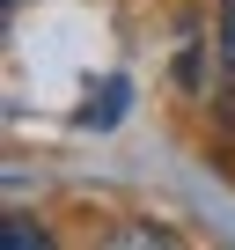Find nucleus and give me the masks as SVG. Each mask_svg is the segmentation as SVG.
<instances>
[{
	"label": "nucleus",
	"mask_w": 235,
	"mask_h": 250,
	"mask_svg": "<svg viewBox=\"0 0 235 250\" xmlns=\"http://www.w3.org/2000/svg\"><path fill=\"white\" fill-rule=\"evenodd\" d=\"M0 243H8V250H44L52 235H44L37 221H22V213H8V228H0Z\"/></svg>",
	"instance_id": "f03ea898"
},
{
	"label": "nucleus",
	"mask_w": 235,
	"mask_h": 250,
	"mask_svg": "<svg viewBox=\"0 0 235 250\" xmlns=\"http://www.w3.org/2000/svg\"><path fill=\"white\" fill-rule=\"evenodd\" d=\"M118 110H125V81H103V88L88 96L81 118H88V125H118Z\"/></svg>",
	"instance_id": "f257e3e1"
},
{
	"label": "nucleus",
	"mask_w": 235,
	"mask_h": 250,
	"mask_svg": "<svg viewBox=\"0 0 235 250\" xmlns=\"http://www.w3.org/2000/svg\"><path fill=\"white\" fill-rule=\"evenodd\" d=\"M220 66L235 74V0H220Z\"/></svg>",
	"instance_id": "7ed1b4c3"
}]
</instances>
